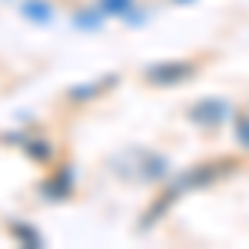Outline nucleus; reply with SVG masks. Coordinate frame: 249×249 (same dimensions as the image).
Returning a JSON list of instances; mask_svg holds the SVG:
<instances>
[{
	"instance_id": "10",
	"label": "nucleus",
	"mask_w": 249,
	"mask_h": 249,
	"mask_svg": "<svg viewBox=\"0 0 249 249\" xmlns=\"http://www.w3.org/2000/svg\"><path fill=\"white\" fill-rule=\"evenodd\" d=\"M236 140H239V143L249 150V113L236 116Z\"/></svg>"
},
{
	"instance_id": "5",
	"label": "nucleus",
	"mask_w": 249,
	"mask_h": 249,
	"mask_svg": "<svg viewBox=\"0 0 249 249\" xmlns=\"http://www.w3.org/2000/svg\"><path fill=\"white\" fill-rule=\"evenodd\" d=\"M23 153L30 156L34 163H40V166H50L53 160H57V146L47 140V136H23Z\"/></svg>"
},
{
	"instance_id": "9",
	"label": "nucleus",
	"mask_w": 249,
	"mask_h": 249,
	"mask_svg": "<svg viewBox=\"0 0 249 249\" xmlns=\"http://www.w3.org/2000/svg\"><path fill=\"white\" fill-rule=\"evenodd\" d=\"M136 0H96V10L100 14H110V17H126L133 14Z\"/></svg>"
},
{
	"instance_id": "2",
	"label": "nucleus",
	"mask_w": 249,
	"mask_h": 249,
	"mask_svg": "<svg viewBox=\"0 0 249 249\" xmlns=\"http://www.w3.org/2000/svg\"><path fill=\"white\" fill-rule=\"evenodd\" d=\"M230 103L226 100H199V103H193L190 107V120L193 123H199V126H206V130H216V126H223L226 120H230Z\"/></svg>"
},
{
	"instance_id": "4",
	"label": "nucleus",
	"mask_w": 249,
	"mask_h": 249,
	"mask_svg": "<svg viewBox=\"0 0 249 249\" xmlns=\"http://www.w3.org/2000/svg\"><path fill=\"white\" fill-rule=\"evenodd\" d=\"M70 193H73V170H70V166H60L53 176H47V179L40 183V196H47V199H53V203L67 199Z\"/></svg>"
},
{
	"instance_id": "8",
	"label": "nucleus",
	"mask_w": 249,
	"mask_h": 249,
	"mask_svg": "<svg viewBox=\"0 0 249 249\" xmlns=\"http://www.w3.org/2000/svg\"><path fill=\"white\" fill-rule=\"evenodd\" d=\"M10 232L20 239V246H27V249H37L43 246V236H40L34 226H27V223H10Z\"/></svg>"
},
{
	"instance_id": "1",
	"label": "nucleus",
	"mask_w": 249,
	"mask_h": 249,
	"mask_svg": "<svg viewBox=\"0 0 249 249\" xmlns=\"http://www.w3.org/2000/svg\"><path fill=\"white\" fill-rule=\"evenodd\" d=\"M196 63L193 60H163V63H156V67H146V73L143 77L156 83V87H176V83H183V80L196 77Z\"/></svg>"
},
{
	"instance_id": "11",
	"label": "nucleus",
	"mask_w": 249,
	"mask_h": 249,
	"mask_svg": "<svg viewBox=\"0 0 249 249\" xmlns=\"http://www.w3.org/2000/svg\"><path fill=\"white\" fill-rule=\"evenodd\" d=\"M77 23H80V27H100V10L90 7L87 14H80V17H77Z\"/></svg>"
},
{
	"instance_id": "3",
	"label": "nucleus",
	"mask_w": 249,
	"mask_h": 249,
	"mask_svg": "<svg viewBox=\"0 0 249 249\" xmlns=\"http://www.w3.org/2000/svg\"><path fill=\"white\" fill-rule=\"evenodd\" d=\"M232 166H236L232 160H230V163H226V160H223V163H199V166H193L190 173H183V176L176 179V186H179V190H193V186H213L219 176L232 173Z\"/></svg>"
},
{
	"instance_id": "7",
	"label": "nucleus",
	"mask_w": 249,
	"mask_h": 249,
	"mask_svg": "<svg viewBox=\"0 0 249 249\" xmlns=\"http://www.w3.org/2000/svg\"><path fill=\"white\" fill-rule=\"evenodd\" d=\"M116 77H107L100 80V83H80V87H70L67 90V100H73V103H87V100H93L96 93H103L107 90V83H113Z\"/></svg>"
},
{
	"instance_id": "12",
	"label": "nucleus",
	"mask_w": 249,
	"mask_h": 249,
	"mask_svg": "<svg viewBox=\"0 0 249 249\" xmlns=\"http://www.w3.org/2000/svg\"><path fill=\"white\" fill-rule=\"evenodd\" d=\"M183 3H186V0H183Z\"/></svg>"
},
{
	"instance_id": "6",
	"label": "nucleus",
	"mask_w": 249,
	"mask_h": 249,
	"mask_svg": "<svg viewBox=\"0 0 249 249\" xmlns=\"http://www.w3.org/2000/svg\"><path fill=\"white\" fill-rule=\"evenodd\" d=\"M20 14L30 20V23H47V20L53 17L50 0H23V3H20Z\"/></svg>"
}]
</instances>
